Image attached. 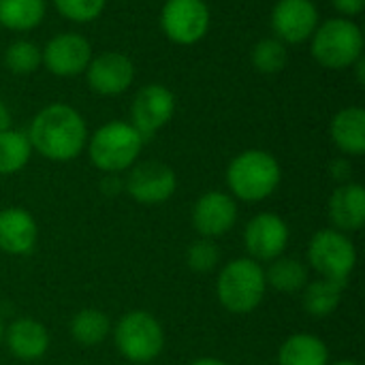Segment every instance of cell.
I'll list each match as a JSON object with an SVG mask.
<instances>
[{
  "label": "cell",
  "mask_w": 365,
  "mask_h": 365,
  "mask_svg": "<svg viewBox=\"0 0 365 365\" xmlns=\"http://www.w3.org/2000/svg\"><path fill=\"white\" fill-rule=\"evenodd\" d=\"M32 150L58 163H66L81 154L88 141L83 118L68 105H49L41 109L28 130Z\"/></svg>",
  "instance_id": "obj_1"
},
{
  "label": "cell",
  "mask_w": 365,
  "mask_h": 365,
  "mask_svg": "<svg viewBox=\"0 0 365 365\" xmlns=\"http://www.w3.org/2000/svg\"><path fill=\"white\" fill-rule=\"evenodd\" d=\"M267 291L265 269L250 257L229 261L216 280V295L225 310L231 314L255 312Z\"/></svg>",
  "instance_id": "obj_2"
},
{
  "label": "cell",
  "mask_w": 365,
  "mask_h": 365,
  "mask_svg": "<svg viewBox=\"0 0 365 365\" xmlns=\"http://www.w3.org/2000/svg\"><path fill=\"white\" fill-rule=\"evenodd\" d=\"M282 178L278 160L263 150H246L235 156L227 169L231 192L248 203H257L274 195Z\"/></svg>",
  "instance_id": "obj_3"
},
{
  "label": "cell",
  "mask_w": 365,
  "mask_h": 365,
  "mask_svg": "<svg viewBox=\"0 0 365 365\" xmlns=\"http://www.w3.org/2000/svg\"><path fill=\"white\" fill-rule=\"evenodd\" d=\"M143 148V137L133 124L126 122H109L101 126L90 143V160L96 169L105 173H120L130 169Z\"/></svg>",
  "instance_id": "obj_4"
},
{
  "label": "cell",
  "mask_w": 365,
  "mask_h": 365,
  "mask_svg": "<svg viewBox=\"0 0 365 365\" xmlns=\"http://www.w3.org/2000/svg\"><path fill=\"white\" fill-rule=\"evenodd\" d=\"M113 342L118 353L133 364H150L165 349V331L158 319L145 310L126 312L115 329Z\"/></svg>",
  "instance_id": "obj_5"
},
{
  "label": "cell",
  "mask_w": 365,
  "mask_h": 365,
  "mask_svg": "<svg viewBox=\"0 0 365 365\" xmlns=\"http://www.w3.org/2000/svg\"><path fill=\"white\" fill-rule=\"evenodd\" d=\"M364 51L361 28L349 17H336L314 30L312 56L319 64L340 71L355 64Z\"/></svg>",
  "instance_id": "obj_6"
},
{
  "label": "cell",
  "mask_w": 365,
  "mask_h": 365,
  "mask_svg": "<svg viewBox=\"0 0 365 365\" xmlns=\"http://www.w3.org/2000/svg\"><path fill=\"white\" fill-rule=\"evenodd\" d=\"M308 263L319 278L346 287V280L357 265V250L346 233L338 229H321L308 244Z\"/></svg>",
  "instance_id": "obj_7"
},
{
  "label": "cell",
  "mask_w": 365,
  "mask_h": 365,
  "mask_svg": "<svg viewBox=\"0 0 365 365\" xmlns=\"http://www.w3.org/2000/svg\"><path fill=\"white\" fill-rule=\"evenodd\" d=\"M124 188L137 203L158 205L173 197L178 188V178L169 165L160 160H143L130 167Z\"/></svg>",
  "instance_id": "obj_8"
},
{
  "label": "cell",
  "mask_w": 365,
  "mask_h": 365,
  "mask_svg": "<svg viewBox=\"0 0 365 365\" xmlns=\"http://www.w3.org/2000/svg\"><path fill=\"white\" fill-rule=\"evenodd\" d=\"M160 24L173 43L192 45L201 41L210 28V9L203 0H167Z\"/></svg>",
  "instance_id": "obj_9"
},
{
  "label": "cell",
  "mask_w": 365,
  "mask_h": 365,
  "mask_svg": "<svg viewBox=\"0 0 365 365\" xmlns=\"http://www.w3.org/2000/svg\"><path fill=\"white\" fill-rule=\"evenodd\" d=\"M244 246L252 261L272 263L289 246V225L278 214H257L244 229Z\"/></svg>",
  "instance_id": "obj_10"
},
{
  "label": "cell",
  "mask_w": 365,
  "mask_h": 365,
  "mask_svg": "<svg viewBox=\"0 0 365 365\" xmlns=\"http://www.w3.org/2000/svg\"><path fill=\"white\" fill-rule=\"evenodd\" d=\"M175 111V98L171 90L160 83L143 86L133 101V126L143 139L160 130Z\"/></svg>",
  "instance_id": "obj_11"
},
{
  "label": "cell",
  "mask_w": 365,
  "mask_h": 365,
  "mask_svg": "<svg viewBox=\"0 0 365 365\" xmlns=\"http://www.w3.org/2000/svg\"><path fill=\"white\" fill-rule=\"evenodd\" d=\"M237 222L235 199L220 190H210L199 197L192 207V227L201 237L214 240L229 233Z\"/></svg>",
  "instance_id": "obj_12"
},
{
  "label": "cell",
  "mask_w": 365,
  "mask_h": 365,
  "mask_svg": "<svg viewBox=\"0 0 365 365\" xmlns=\"http://www.w3.org/2000/svg\"><path fill=\"white\" fill-rule=\"evenodd\" d=\"M319 24V11L312 0H278L272 11V28L278 41L304 43Z\"/></svg>",
  "instance_id": "obj_13"
},
{
  "label": "cell",
  "mask_w": 365,
  "mask_h": 365,
  "mask_svg": "<svg viewBox=\"0 0 365 365\" xmlns=\"http://www.w3.org/2000/svg\"><path fill=\"white\" fill-rule=\"evenodd\" d=\"M41 58L49 73L58 77H71L88 68L92 60V49H90L88 38H83L81 34L64 32V34L53 36L45 45Z\"/></svg>",
  "instance_id": "obj_14"
},
{
  "label": "cell",
  "mask_w": 365,
  "mask_h": 365,
  "mask_svg": "<svg viewBox=\"0 0 365 365\" xmlns=\"http://www.w3.org/2000/svg\"><path fill=\"white\" fill-rule=\"evenodd\" d=\"M88 86L103 94V96H115L122 94L135 77V66L130 58L118 51H107L90 60L88 68Z\"/></svg>",
  "instance_id": "obj_15"
},
{
  "label": "cell",
  "mask_w": 365,
  "mask_h": 365,
  "mask_svg": "<svg viewBox=\"0 0 365 365\" xmlns=\"http://www.w3.org/2000/svg\"><path fill=\"white\" fill-rule=\"evenodd\" d=\"M38 240V227L24 207L0 210V250L13 257L30 255Z\"/></svg>",
  "instance_id": "obj_16"
},
{
  "label": "cell",
  "mask_w": 365,
  "mask_h": 365,
  "mask_svg": "<svg viewBox=\"0 0 365 365\" xmlns=\"http://www.w3.org/2000/svg\"><path fill=\"white\" fill-rule=\"evenodd\" d=\"M329 220L342 231H359L365 225V188L357 182L340 184L329 197Z\"/></svg>",
  "instance_id": "obj_17"
},
{
  "label": "cell",
  "mask_w": 365,
  "mask_h": 365,
  "mask_svg": "<svg viewBox=\"0 0 365 365\" xmlns=\"http://www.w3.org/2000/svg\"><path fill=\"white\" fill-rule=\"evenodd\" d=\"M6 346L13 357L21 361L41 359L49 349V334L43 323L34 319H17L4 331Z\"/></svg>",
  "instance_id": "obj_18"
},
{
  "label": "cell",
  "mask_w": 365,
  "mask_h": 365,
  "mask_svg": "<svg viewBox=\"0 0 365 365\" xmlns=\"http://www.w3.org/2000/svg\"><path fill=\"white\" fill-rule=\"evenodd\" d=\"M334 143L349 156H361L365 152V111L361 107H349L336 113L331 122Z\"/></svg>",
  "instance_id": "obj_19"
},
{
  "label": "cell",
  "mask_w": 365,
  "mask_h": 365,
  "mask_svg": "<svg viewBox=\"0 0 365 365\" xmlns=\"http://www.w3.org/2000/svg\"><path fill=\"white\" fill-rule=\"evenodd\" d=\"M278 365H329V349L312 334H295L280 346Z\"/></svg>",
  "instance_id": "obj_20"
},
{
  "label": "cell",
  "mask_w": 365,
  "mask_h": 365,
  "mask_svg": "<svg viewBox=\"0 0 365 365\" xmlns=\"http://www.w3.org/2000/svg\"><path fill=\"white\" fill-rule=\"evenodd\" d=\"M302 291H304V295H302L304 310L314 319H325L338 310V306L342 302L344 284H338V282H331L325 278H317V280L308 282Z\"/></svg>",
  "instance_id": "obj_21"
},
{
  "label": "cell",
  "mask_w": 365,
  "mask_h": 365,
  "mask_svg": "<svg viewBox=\"0 0 365 365\" xmlns=\"http://www.w3.org/2000/svg\"><path fill=\"white\" fill-rule=\"evenodd\" d=\"M265 282L280 293H299L310 282V276L302 261L293 257H278L265 269Z\"/></svg>",
  "instance_id": "obj_22"
},
{
  "label": "cell",
  "mask_w": 365,
  "mask_h": 365,
  "mask_svg": "<svg viewBox=\"0 0 365 365\" xmlns=\"http://www.w3.org/2000/svg\"><path fill=\"white\" fill-rule=\"evenodd\" d=\"M111 334V321L103 310L83 308L71 321V336L81 346H98Z\"/></svg>",
  "instance_id": "obj_23"
},
{
  "label": "cell",
  "mask_w": 365,
  "mask_h": 365,
  "mask_svg": "<svg viewBox=\"0 0 365 365\" xmlns=\"http://www.w3.org/2000/svg\"><path fill=\"white\" fill-rule=\"evenodd\" d=\"M45 17V0H0V24L9 30L36 28Z\"/></svg>",
  "instance_id": "obj_24"
},
{
  "label": "cell",
  "mask_w": 365,
  "mask_h": 365,
  "mask_svg": "<svg viewBox=\"0 0 365 365\" xmlns=\"http://www.w3.org/2000/svg\"><path fill=\"white\" fill-rule=\"evenodd\" d=\"M32 154V145L26 133L21 130H2L0 133V173L11 175L21 171Z\"/></svg>",
  "instance_id": "obj_25"
},
{
  "label": "cell",
  "mask_w": 365,
  "mask_h": 365,
  "mask_svg": "<svg viewBox=\"0 0 365 365\" xmlns=\"http://www.w3.org/2000/svg\"><path fill=\"white\" fill-rule=\"evenodd\" d=\"M41 49L32 41H15L4 51V66L15 75H30L41 66Z\"/></svg>",
  "instance_id": "obj_26"
},
{
  "label": "cell",
  "mask_w": 365,
  "mask_h": 365,
  "mask_svg": "<svg viewBox=\"0 0 365 365\" xmlns=\"http://www.w3.org/2000/svg\"><path fill=\"white\" fill-rule=\"evenodd\" d=\"M252 64L259 73L272 75L287 66V49L278 38H263L252 47Z\"/></svg>",
  "instance_id": "obj_27"
},
{
  "label": "cell",
  "mask_w": 365,
  "mask_h": 365,
  "mask_svg": "<svg viewBox=\"0 0 365 365\" xmlns=\"http://www.w3.org/2000/svg\"><path fill=\"white\" fill-rule=\"evenodd\" d=\"M186 263L197 274H210L220 263V250L214 244V240H207V237L195 240L186 250Z\"/></svg>",
  "instance_id": "obj_28"
},
{
  "label": "cell",
  "mask_w": 365,
  "mask_h": 365,
  "mask_svg": "<svg viewBox=\"0 0 365 365\" xmlns=\"http://www.w3.org/2000/svg\"><path fill=\"white\" fill-rule=\"evenodd\" d=\"M53 4L60 11V15H64L66 19L83 24L101 15L105 0H53Z\"/></svg>",
  "instance_id": "obj_29"
},
{
  "label": "cell",
  "mask_w": 365,
  "mask_h": 365,
  "mask_svg": "<svg viewBox=\"0 0 365 365\" xmlns=\"http://www.w3.org/2000/svg\"><path fill=\"white\" fill-rule=\"evenodd\" d=\"M329 173H331V178H334V180H338V182L346 184V182H351V173H353V169H351V163H349V160L338 158V160H334V163H331Z\"/></svg>",
  "instance_id": "obj_30"
},
{
  "label": "cell",
  "mask_w": 365,
  "mask_h": 365,
  "mask_svg": "<svg viewBox=\"0 0 365 365\" xmlns=\"http://www.w3.org/2000/svg\"><path fill=\"white\" fill-rule=\"evenodd\" d=\"M334 6L342 13V15H359L364 11L365 0H331Z\"/></svg>",
  "instance_id": "obj_31"
},
{
  "label": "cell",
  "mask_w": 365,
  "mask_h": 365,
  "mask_svg": "<svg viewBox=\"0 0 365 365\" xmlns=\"http://www.w3.org/2000/svg\"><path fill=\"white\" fill-rule=\"evenodd\" d=\"M120 188H122V182L115 178V173H109V178L103 180V190H105L107 195H118Z\"/></svg>",
  "instance_id": "obj_32"
},
{
  "label": "cell",
  "mask_w": 365,
  "mask_h": 365,
  "mask_svg": "<svg viewBox=\"0 0 365 365\" xmlns=\"http://www.w3.org/2000/svg\"><path fill=\"white\" fill-rule=\"evenodd\" d=\"M11 128V113L6 109V105L0 101V133L2 130H9Z\"/></svg>",
  "instance_id": "obj_33"
},
{
  "label": "cell",
  "mask_w": 365,
  "mask_h": 365,
  "mask_svg": "<svg viewBox=\"0 0 365 365\" xmlns=\"http://www.w3.org/2000/svg\"><path fill=\"white\" fill-rule=\"evenodd\" d=\"M190 365H229V364H225L222 359H216V357H201V359L192 361Z\"/></svg>",
  "instance_id": "obj_34"
},
{
  "label": "cell",
  "mask_w": 365,
  "mask_h": 365,
  "mask_svg": "<svg viewBox=\"0 0 365 365\" xmlns=\"http://www.w3.org/2000/svg\"><path fill=\"white\" fill-rule=\"evenodd\" d=\"M355 66H357V79H359V83L364 86L365 83V75H364V71H365V60H364V56L355 62Z\"/></svg>",
  "instance_id": "obj_35"
},
{
  "label": "cell",
  "mask_w": 365,
  "mask_h": 365,
  "mask_svg": "<svg viewBox=\"0 0 365 365\" xmlns=\"http://www.w3.org/2000/svg\"><path fill=\"white\" fill-rule=\"evenodd\" d=\"M329 365H359L357 361H349V359H344V361H336V364H329Z\"/></svg>",
  "instance_id": "obj_36"
},
{
  "label": "cell",
  "mask_w": 365,
  "mask_h": 365,
  "mask_svg": "<svg viewBox=\"0 0 365 365\" xmlns=\"http://www.w3.org/2000/svg\"><path fill=\"white\" fill-rule=\"evenodd\" d=\"M2 340H4V325H2V321H0V344H2Z\"/></svg>",
  "instance_id": "obj_37"
}]
</instances>
